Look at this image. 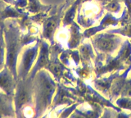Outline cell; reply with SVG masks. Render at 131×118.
Here are the masks:
<instances>
[{
	"instance_id": "obj_6",
	"label": "cell",
	"mask_w": 131,
	"mask_h": 118,
	"mask_svg": "<svg viewBox=\"0 0 131 118\" xmlns=\"http://www.w3.org/2000/svg\"><path fill=\"white\" fill-rule=\"evenodd\" d=\"M15 111L12 104V96L0 92V117L14 116Z\"/></svg>"
},
{
	"instance_id": "obj_8",
	"label": "cell",
	"mask_w": 131,
	"mask_h": 118,
	"mask_svg": "<svg viewBox=\"0 0 131 118\" xmlns=\"http://www.w3.org/2000/svg\"><path fill=\"white\" fill-rule=\"evenodd\" d=\"M55 26H56V23H55V21H53V20L50 19L48 20V21L46 22L44 26V35L45 37L47 38H50L53 31L55 30Z\"/></svg>"
},
{
	"instance_id": "obj_1",
	"label": "cell",
	"mask_w": 131,
	"mask_h": 118,
	"mask_svg": "<svg viewBox=\"0 0 131 118\" xmlns=\"http://www.w3.org/2000/svg\"><path fill=\"white\" fill-rule=\"evenodd\" d=\"M4 39L6 43V64L12 71L16 80H18L16 63L18 55L20 51V32L17 26L15 23L7 22L4 27Z\"/></svg>"
},
{
	"instance_id": "obj_3",
	"label": "cell",
	"mask_w": 131,
	"mask_h": 118,
	"mask_svg": "<svg viewBox=\"0 0 131 118\" xmlns=\"http://www.w3.org/2000/svg\"><path fill=\"white\" fill-rule=\"evenodd\" d=\"M37 53H38V44L25 48L17 71L18 80H26V77L30 73L33 63L35 60Z\"/></svg>"
},
{
	"instance_id": "obj_7",
	"label": "cell",
	"mask_w": 131,
	"mask_h": 118,
	"mask_svg": "<svg viewBox=\"0 0 131 118\" xmlns=\"http://www.w3.org/2000/svg\"><path fill=\"white\" fill-rule=\"evenodd\" d=\"M6 43L3 38V33L0 31V71L5 67L4 64L6 62Z\"/></svg>"
},
{
	"instance_id": "obj_9",
	"label": "cell",
	"mask_w": 131,
	"mask_h": 118,
	"mask_svg": "<svg viewBox=\"0 0 131 118\" xmlns=\"http://www.w3.org/2000/svg\"><path fill=\"white\" fill-rule=\"evenodd\" d=\"M99 47L102 50H110L113 47V41L111 39H102L99 43Z\"/></svg>"
},
{
	"instance_id": "obj_4",
	"label": "cell",
	"mask_w": 131,
	"mask_h": 118,
	"mask_svg": "<svg viewBox=\"0 0 131 118\" xmlns=\"http://www.w3.org/2000/svg\"><path fill=\"white\" fill-rule=\"evenodd\" d=\"M26 80H19L15 91V107L16 112L26 107V103L30 99V88Z\"/></svg>"
},
{
	"instance_id": "obj_2",
	"label": "cell",
	"mask_w": 131,
	"mask_h": 118,
	"mask_svg": "<svg viewBox=\"0 0 131 118\" xmlns=\"http://www.w3.org/2000/svg\"><path fill=\"white\" fill-rule=\"evenodd\" d=\"M53 90H54V86L51 80H48V77L43 73H40L35 86L37 112L43 111L47 107L48 103L50 102Z\"/></svg>"
},
{
	"instance_id": "obj_5",
	"label": "cell",
	"mask_w": 131,
	"mask_h": 118,
	"mask_svg": "<svg viewBox=\"0 0 131 118\" xmlns=\"http://www.w3.org/2000/svg\"><path fill=\"white\" fill-rule=\"evenodd\" d=\"M16 88V79L7 66L0 71V89L7 94L13 96Z\"/></svg>"
}]
</instances>
